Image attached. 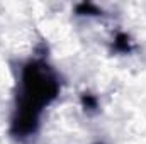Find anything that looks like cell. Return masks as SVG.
Segmentation results:
<instances>
[{"mask_svg":"<svg viewBox=\"0 0 146 144\" xmlns=\"http://www.w3.org/2000/svg\"><path fill=\"white\" fill-rule=\"evenodd\" d=\"M22 97L19 98L17 112L39 115L41 108L58 95V81L48 65L34 61L27 63L22 73Z\"/></svg>","mask_w":146,"mask_h":144,"instance_id":"cell-1","label":"cell"},{"mask_svg":"<svg viewBox=\"0 0 146 144\" xmlns=\"http://www.w3.org/2000/svg\"><path fill=\"white\" fill-rule=\"evenodd\" d=\"M114 49H115V51H121V53H129V51H131V42H129V37L126 36V34H119V36L115 37Z\"/></svg>","mask_w":146,"mask_h":144,"instance_id":"cell-2","label":"cell"},{"mask_svg":"<svg viewBox=\"0 0 146 144\" xmlns=\"http://www.w3.org/2000/svg\"><path fill=\"white\" fill-rule=\"evenodd\" d=\"M76 14H80V15H99V14H102V10H99L92 3H80L76 7Z\"/></svg>","mask_w":146,"mask_h":144,"instance_id":"cell-3","label":"cell"},{"mask_svg":"<svg viewBox=\"0 0 146 144\" xmlns=\"http://www.w3.org/2000/svg\"><path fill=\"white\" fill-rule=\"evenodd\" d=\"M82 102H83L85 110H88V112L97 108V98H95L94 95H90V93H85V95L82 97Z\"/></svg>","mask_w":146,"mask_h":144,"instance_id":"cell-4","label":"cell"}]
</instances>
